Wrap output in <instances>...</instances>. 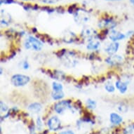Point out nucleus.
Masks as SVG:
<instances>
[{"mask_svg":"<svg viewBox=\"0 0 134 134\" xmlns=\"http://www.w3.org/2000/svg\"><path fill=\"white\" fill-rule=\"evenodd\" d=\"M52 87H53V89L54 91H63V85L59 83H57V82H53Z\"/></svg>","mask_w":134,"mask_h":134,"instance_id":"14","label":"nucleus"},{"mask_svg":"<svg viewBox=\"0 0 134 134\" xmlns=\"http://www.w3.org/2000/svg\"><path fill=\"white\" fill-rule=\"evenodd\" d=\"M22 1H25V2H27V1H31V0H22Z\"/></svg>","mask_w":134,"mask_h":134,"instance_id":"26","label":"nucleus"},{"mask_svg":"<svg viewBox=\"0 0 134 134\" xmlns=\"http://www.w3.org/2000/svg\"><path fill=\"white\" fill-rule=\"evenodd\" d=\"M119 47V43L117 42H113L112 44H110L109 46L107 47V48L105 49V51L110 55H112V54H114L118 51Z\"/></svg>","mask_w":134,"mask_h":134,"instance_id":"7","label":"nucleus"},{"mask_svg":"<svg viewBox=\"0 0 134 134\" xmlns=\"http://www.w3.org/2000/svg\"><path fill=\"white\" fill-rule=\"evenodd\" d=\"M105 90L109 93H113L115 91V87L112 83H108L105 85Z\"/></svg>","mask_w":134,"mask_h":134,"instance_id":"15","label":"nucleus"},{"mask_svg":"<svg viewBox=\"0 0 134 134\" xmlns=\"http://www.w3.org/2000/svg\"><path fill=\"white\" fill-rule=\"evenodd\" d=\"M1 4H11L13 2V0H0Z\"/></svg>","mask_w":134,"mask_h":134,"instance_id":"21","label":"nucleus"},{"mask_svg":"<svg viewBox=\"0 0 134 134\" xmlns=\"http://www.w3.org/2000/svg\"><path fill=\"white\" fill-rule=\"evenodd\" d=\"M116 25V23H114V22L111 19H106V20H103L101 23H100V27H114V26Z\"/></svg>","mask_w":134,"mask_h":134,"instance_id":"11","label":"nucleus"},{"mask_svg":"<svg viewBox=\"0 0 134 134\" xmlns=\"http://www.w3.org/2000/svg\"><path fill=\"white\" fill-rule=\"evenodd\" d=\"M130 2L134 6V0H130Z\"/></svg>","mask_w":134,"mask_h":134,"instance_id":"25","label":"nucleus"},{"mask_svg":"<svg viewBox=\"0 0 134 134\" xmlns=\"http://www.w3.org/2000/svg\"><path fill=\"white\" fill-rule=\"evenodd\" d=\"M60 134H75L74 132L72 131H63L61 133H60Z\"/></svg>","mask_w":134,"mask_h":134,"instance_id":"23","label":"nucleus"},{"mask_svg":"<svg viewBox=\"0 0 134 134\" xmlns=\"http://www.w3.org/2000/svg\"><path fill=\"white\" fill-rule=\"evenodd\" d=\"M40 2L46 4H53L57 3L59 0H40Z\"/></svg>","mask_w":134,"mask_h":134,"instance_id":"18","label":"nucleus"},{"mask_svg":"<svg viewBox=\"0 0 134 134\" xmlns=\"http://www.w3.org/2000/svg\"><path fill=\"white\" fill-rule=\"evenodd\" d=\"M115 87L119 91V92L121 93H125L128 90L127 83L121 81V80H118V81H116Z\"/></svg>","mask_w":134,"mask_h":134,"instance_id":"6","label":"nucleus"},{"mask_svg":"<svg viewBox=\"0 0 134 134\" xmlns=\"http://www.w3.org/2000/svg\"><path fill=\"white\" fill-rule=\"evenodd\" d=\"M43 127V124H42V119H40V117H38V119H37V130H41Z\"/></svg>","mask_w":134,"mask_h":134,"instance_id":"19","label":"nucleus"},{"mask_svg":"<svg viewBox=\"0 0 134 134\" xmlns=\"http://www.w3.org/2000/svg\"><path fill=\"white\" fill-rule=\"evenodd\" d=\"M7 110H8L7 106L2 101L1 102V111H2V112H6Z\"/></svg>","mask_w":134,"mask_h":134,"instance_id":"20","label":"nucleus"},{"mask_svg":"<svg viewBox=\"0 0 134 134\" xmlns=\"http://www.w3.org/2000/svg\"><path fill=\"white\" fill-rule=\"evenodd\" d=\"M99 46H100V43L98 42L92 41V42H91L90 43L88 44L87 48L89 49V50H95V49H97V48H98Z\"/></svg>","mask_w":134,"mask_h":134,"instance_id":"13","label":"nucleus"},{"mask_svg":"<svg viewBox=\"0 0 134 134\" xmlns=\"http://www.w3.org/2000/svg\"><path fill=\"white\" fill-rule=\"evenodd\" d=\"M61 122L57 116H52L48 119V126L52 131H57L60 128Z\"/></svg>","mask_w":134,"mask_h":134,"instance_id":"4","label":"nucleus"},{"mask_svg":"<svg viewBox=\"0 0 134 134\" xmlns=\"http://www.w3.org/2000/svg\"><path fill=\"white\" fill-rule=\"evenodd\" d=\"M123 121V119L120 115H119L116 113H112L110 114V121L112 122L113 124H115V125H119Z\"/></svg>","mask_w":134,"mask_h":134,"instance_id":"8","label":"nucleus"},{"mask_svg":"<svg viewBox=\"0 0 134 134\" xmlns=\"http://www.w3.org/2000/svg\"><path fill=\"white\" fill-rule=\"evenodd\" d=\"M72 108L70 102L69 100H62L55 104L54 105V110L58 114H62L65 110Z\"/></svg>","mask_w":134,"mask_h":134,"instance_id":"3","label":"nucleus"},{"mask_svg":"<svg viewBox=\"0 0 134 134\" xmlns=\"http://www.w3.org/2000/svg\"><path fill=\"white\" fill-rule=\"evenodd\" d=\"M124 134H134V124L126 128L124 130Z\"/></svg>","mask_w":134,"mask_h":134,"instance_id":"16","label":"nucleus"},{"mask_svg":"<svg viewBox=\"0 0 134 134\" xmlns=\"http://www.w3.org/2000/svg\"><path fill=\"white\" fill-rule=\"evenodd\" d=\"M42 109V105L39 103H33L28 106V110L32 113H39Z\"/></svg>","mask_w":134,"mask_h":134,"instance_id":"9","label":"nucleus"},{"mask_svg":"<svg viewBox=\"0 0 134 134\" xmlns=\"http://www.w3.org/2000/svg\"><path fill=\"white\" fill-rule=\"evenodd\" d=\"M87 105H88V108L93 109V108H96V103L94 100H93L88 99V100H87Z\"/></svg>","mask_w":134,"mask_h":134,"instance_id":"17","label":"nucleus"},{"mask_svg":"<svg viewBox=\"0 0 134 134\" xmlns=\"http://www.w3.org/2000/svg\"><path fill=\"white\" fill-rule=\"evenodd\" d=\"M30 81V78L25 75H20V74H16L12 76L11 77V83L13 86H24L29 83Z\"/></svg>","mask_w":134,"mask_h":134,"instance_id":"2","label":"nucleus"},{"mask_svg":"<svg viewBox=\"0 0 134 134\" xmlns=\"http://www.w3.org/2000/svg\"><path fill=\"white\" fill-rule=\"evenodd\" d=\"M23 68L24 69H28L29 67H30V65H29V63H27V61H25L24 63H23Z\"/></svg>","mask_w":134,"mask_h":134,"instance_id":"22","label":"nucleus"},{"mask_svg":"<svg viewBox=\"0 0 134 134\" xmlns=\"http://www.w3.org/2000/svg\"><path fill=\"white\" fill-rule=\"evenodd\" d=\"M64 96H65V93L63 91H53V92L52 93V98L55 100H60L64 98Z\"/></svg>","mask_w":134,"mask_h":134,"instance_id":"12","label":"nucleus"},{"mask_svg":"<svg viewBox=\"0 0 134 134\" xmlns=\"http://www.w3.org/2000/svg\"><path fill=\"white\" fill-rule=\"evenodd\" d=\"M24 46L26 49H32L35 51H41L43 48V44L42 42L32 36H30L27 39L25 40Z\"/></svg>","mask_w":134,"mask_h":134,"instance_id":"1","label":"nucleus"},{"mask_svg":"<svg viewBox=\"0 0 134 134\" xmlns=\"http://www.w3.org/2000/svg\"><path fill=\"white\" fill-rule=\"evenodd\" d=\"M125 37L126 35L124 34H122L117 31H112V32L110 33V39L114 42H116V41H119V40H124L125 39Z\"/></svg>","mask_w":134,"mask_h":134,"instance_id":"5","label":"nucleus"},{"mask_svg":"<svg viewBox=\"0 0 134 134\" xmlns=\"http://www.w3.org/2000/svg\"><path fill=\"white\" fill-rule=\"evenodd\" d=\"M122 60V58L120 55H111L106 59V62L110 65H114Z\"/></svg>","mask_w":134,"mask_h":134,"instance_id":"10","label":"nucleus"},{"mask_svg":"<svg viewBox=\"0 0 134 134\" xmlns=\"http://www.w3.org/2000/svg\"><path fill=\"white\" fill-rule=\"evenodd\" d=\"M108 2H116V1H121V0H106Z\"/></svg>","mask_w":134,"mask_h":134,"instance_id":"24","label":"nucleus"}]
</instances>
